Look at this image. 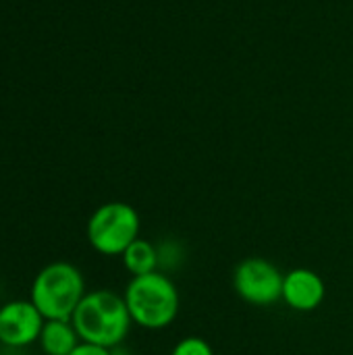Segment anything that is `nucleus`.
<instances>
[{"label":"nucleus","mask_w":353,"mask_h":355,"mask_svg":"<svg viewBox=\"0 0 353 355\" xmlns=\"http://www.w3.org/2000/svg\"><path fill=\"white\" fill-rule=\"evenodd\" d=\"M85 293V281L77 266L52 262L35 275L29 300L46 320H71Z\"/></svg>","instance_id":"3"},{"label":"nucleus","mask_w":353,"mask_h":355,"mask_svg":"<svg viewBox=\"0 0 353 355\" xmlns=\"http://www.w3.org/2000/svg\"><path fill=\"white\" fill-rule=\"evenodd\" d=\"M123 297L133 324L148 331L171 327L179 314V291L175 283L158 270L131 277Z\"/></svg>","instance_id":"2"},{"label":"nucleus","mask_w":353,"mask_h":355,"mask_svg":"<svg viewBox=\"0 0 353 355\" xmlns=\"http://www.w3.org/2000/svg\"><path fill=\"white\" fill-rule=\"evenodd\" d=\"M87 241L102 256H123L139 237V214L127 202H108L87 220Z\"/></svg>","instance_id":"4"},{"label":"nucleus","mask_w":353,"mask_h":355,"mask_svg":"<svg viewBox=\"0 0 353 355\" xmlns=\"http://www.w3.org/2000/svg\"><path fill=\"white\" fill-rule=\"evenodd\" d=\"M327 295L322 277L310 268H293L283 279V302L295 312H314Z\"/></svg>","instance_id":"7"},{"label":"nucleus","mask_w":353,"mask_h":355,"mask_svg":"<svg viewBox=\"0 0 353 355\" xmlns=\"http://www.w3.org/2000/svg\"><path fill=\"white\" fill-rule=\"evenodd\" d=\"M171 355H214V349L202 337H185L173 347Z\"/></svg>","instance_id":"10"},{"label":"nucleus","mask_w":353,"mask_h":355,"mask_svg":"<svg viewBox=\"0 0 353 355\" xmlns=\"http://www.w3.org/2000/svg\"><path fill=\"white\" fill-rule=\"evenodd\" d=\"M46 318L31 300H15L0 306V343L6 347H27L37 343Z\"/></svg>","instance_id":"6"},{"label":"nucleus","mask_w":353,"mask_h":355,"mask_svg":"<svg viewBox=\"0 0 353 355\" xmlns=\"http://www.w3.org/2000/svg\"><path fill=\"white\" fill-rule=\"evenodd\" d=\"M123 266L127 268V272L131 277H141V275H150L154 270H158V250L148 241L137 237L125 252H123Z\"/></svg>","instance_id":"9"},{"label":"nucleus","mask_w":353,"mask_h":355,"mask_svg":"<svg viewBox=\"0 0 353 355\" xmlns=\"http://www.w3.org/2000/svg\"><path fill=\"white\" fill-rule=\"evenodd\" d=\"M69 355H112L110 354V349H106V347H100V345H94V343H85V341H81L73 352Z\"/></svg>","instance_id":"11"},{"label":"nucleus","mask_w":353,"mask_h":355,"mask_svg":"<svg viewBox=\"0 0 353 355\" xmlns=\"http://www.w3.org/2000/svg\"><path fill=\"white\" fill-rule=\"evenodd\" d=\"M37 343L46 355H69L81 339L71 320H46Z\"/></svg>","instance_id":"8"},{"label":"nucleus","mask_w":353,"mask_h":355,"mask_svg":"<svg viewBox=\"0 0 353 355\" xmlns=\"http://www.w3.org/2000/svg\"><path fill=\"white\" fill-rule=\"evenodd\" d=\"M283 279L285 275L273 262L252 256L235 266L233 289L243 302L266 308L283 297Z\"/></svg>","instance_id":"5"},{"label":"nucleus","mask_w":353,"mask_h":355,"mask_svg":"<svg viewBox=\"0 0 353 355\" xmlns=\"http://www.w3.org/2000/svg\"><path fill=\"white\" fill-rule=\"evenodd\" d=\"M71 322L81 341L106 349L121 345L133 324L125 297L108 289L85 293V297L73 312Z\"/></svg>","instance_id":"1"}]
</instances>
